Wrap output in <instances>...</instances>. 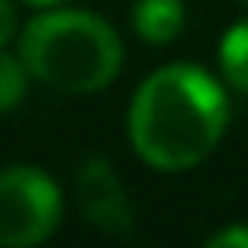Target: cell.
I'll use <instances>...</instances> for the list:
<instances>
[{
	"label": "cell",
	"mask_w": 248,
	"mask_h": 248,
	"mask_svg": "<svg viewBox=\"0 0 248 248\" xmlns=\"http://www.w3.org/2000/svg\"><path fill=\"white\" fill-rule=\"evenodd\" d=\"M230 121L226 92L208 70L171 62L135 88L128 109V142L157 171L197 168L219 146Z\"/></svg>",
	"instance_id": "cell-1"
},
{
	"label": "cell",
	"mask_w": 248,
	"mask_h": 248,
	"mask_svg": "<svg viewBox=\"0 0 248 248\" xmlns=\"http://www.w3.org/2000/svg\"><path fill=\"white\" fill-rule=\"evenodd\" d=\"M26 88H30V70H26L22 55H11L0 47V113L15 109L26 99Z\"/></svg>",
	"instance_id": "cell-7"
},
{
	"label": "cell",
	"mask_w": 248,
	"mask_h": 248,
	"mask_svg": "<svg viewBox=\"0 0 248 248\" xmlns=\"http://www.w3.org/2000/svg\"><path fill=\"white\" fill-rule=\"evenodd\" d=\"M18 55L33 80L66 95L102 92L124 66L117 30L102 15L77 8H40L22 26Z\"/></svg>",
	"instance_id": "cell-2"
},
{
	"label": "cell",
	"mask_w": 248,
	"mask_h": 248,
	"mask_svg": "<svg viewBox=\"0 0 248 248\" xmlns=\"http://www.w3.org/2000/svg\"><path fill=\"white\" fill-rule=\"evenodd\" d=\"M62 223V190L47 171L11 164L0 171V248H33Z\"/></svg>",
	"instance_id": "cell-3"
},
{
	"label": "cell",
	"mask_w": 248,
	"mask_h": 248,
	"mask_svg": "<svg viewBox=\"0 0 248 248\" xmlns=\"http://www.w3.org/2000/svg\"><path fill=\"white\" fill-rule=\"evenodd\" d=\"M208 248H248V223H233V226H226V230L212 233Z\"/></svg>",
	"instance_id": "cell-8"
},
{
	"label": "cell",
	"mask_w": 248,
	"mask_h": 248,
	"mask_svg": "<svg viewBox=\"0 0 248 248\" xmlns=\"http://www.w3.org/2000/svg\"><path fill=\"white\" fill-rule=\"evenodd\" d=\"M77 204L80 216L109 237H128L135 226V208L128 201V190L117 168L99 154L88 157L77 171Z\"/></svg>",
	"instance_id": "cell-4"
},
{
	"label": "cell",
	"mask_w": 248,
	"mask_h": 248,
	"mask_svg": "<svg viewBox=\"0 0 248 248\" xmlns=\"http://www.w3.org/2000/svg\"><path fill=\"white\" fill-rule=\"evenodd\" d=\"M186 26V4L183 0H135L132 8V30L150 47L171 44Z\"/></svg>",
	"instance_id": "cell-5"
},
{
	"label": "cell",
	"mask_w": 248,
	"mask_h": 248,
	"mask_svg": "<svg viewBox=\"0 0 248 248\" xmlns=\"http://www.w3.org/2000/svg\"><path fill=\"white\" fill-rule=\"evenodd\" d=\"M219 70L233 92L248 95V18L233 22L219 40Z\"/></svg>",
	"instance_id": "cell-6"
},
{
	"label": "cell",
	"mask_w": 248,
	"mask_h": 248,
	"mask_svg": "<svg viewBox=\"0 0 248 248\" xmlns=\"http://www.w3.org/2000/svg\"><path fill=\"white\" fill-rule=\"evenodd\" d=\"M22 4H30V8H59L66 0H22Z\"/></svg>",
	"instance_id": "cell-10"
},
{
	"label": "cell",
	"mask_w": 248,
	"mask_h": 248,
	"mask_svg": "<svg viewBox=\"0 0 248 248\" xmlns=\"http://www.w3.org/2000/svg\"><path fill=\"white\" fill-rule=\"evenodd\" d=\"M18 33V15L11 0H0V47H8Z\"/></svg>",
	"instance_id": "cell-9"
},
{
	"label": "cell",
	"mask_w": 248,
	"mask_h": 248,
	"mask_svg": "<svg viewBox=\"0 0 248 248\" xmlns=\"http://www.w3.org/2000/svg\"><path fill=\"white\" fill-rule=\"evenodd\" d=\"M241 4H245V8H248V0H241Z\"/></svg>",
	"instance_id": "cell-11"
}]
</instances>
